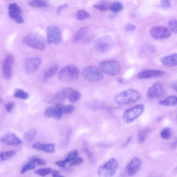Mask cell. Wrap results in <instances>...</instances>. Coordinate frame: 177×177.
Instances as JSON below:
<instances>
[{"label":"cell","instance_id":"obj_13","mask_svg":"<svg viewBox=\"0 0 177 177\" xmlns=\"http://www.w3.org/2000/svg\"><path fill=\"white\" fill-rule=\"evenodd\" d=\"M142 165V161L137 157H133L127 164L126 167V172L128 175L132 176L136 175L140 169Z\"/></svg>","mask_w":177,"mask_h":177},{"label":"cell","instance_id":"obj_43","mask_svg":"<svg viewBox=\"0 0 177 177\" xmlns=\"http://www.w3.org/2000/svg\"><path fill=\"white\" fill-rule=\"evenodd\" d=\"M161 7L165 9L169 8L171 6V0H160Z\"/></svg>","mask_w":177,"mask_h":177},{"label":"cell","instance_id":"obj_51","mask_svg":"<svg viewBox=\"0 0 177 177\" xmlns=\"http://www.w3.org/2000/svg\"><path fill=\"white\" fill-rule=\"evenodd\" d=\"M132 139V137H129L128 139H127V141H126V142L125 143H124L123 145V147H126V146L128 145V144L129 143V142H130V141H131V140Z\"/></svg>","mask_w":177,"mask_h":177},{"label":"cell","instance_id":"obj_29","mask_svg":"<svg viewBox=\"0 0 177 177\" xmlns=\"http://www.w3.org/2000/svg\"><path fill=\"white\" fill-rule=\"evenodd\" d=\"M59 108L62 114L72 113L75 110V107L73 105H63L61 104L57 105Z\"/></svg>","mask_w":177,"mask_h":177},{"label":"cell","instance_id":"obj_16","mask_svg":"<svg viewBox=\"0 0 177 177\" xmlns=\"http://www.w3.org/2000/svg\"><path fill=\"white\" fill-rule=\"evenodd\" d=\"M2 143L10 146L20 145L22 141L14 133H9L3 136L0 139Z\"/></svg>","mask_w":177,"mask_h":177},{"label":"cell","instance_id":"obj_48","mask_svg":"<svg viewBox=\"0 0 177 177\" xmlns=\"http://www.w3.org/2000/svg\"><path fill=\"white\" fill-rule=\"evenodd\" d=\"M67 163V161L64 159L63 160L57 161L55 163L56 165L62 168L65 167Z\"/></svg>","mask_w":177,"mask_h":177},{"label":"cell","instance_id":"obj_38","mask_svg":"<svg viewBox=\"0 0 177 177\" xmlns=\"http://www.w3.org/2000/svg\"><path fill=\"white\" fill-rule=\"evenodd\" d=\"M51 169L50 168H46L37 170L35 171V173L40 176L45 177L51 173Z\"/></svg>","mask_w":177,"mask_h":177},{"label":"cell","instance_id":"obj_23","mask_svg":"<svg viewBox=\"0 0 177 177\" xmlns=\"http://www.w3.org/2000/svg\"><path fill=\"white\" fill-rule=\"evenodd\" d=\"M59 67L57 65L52 66L46 70L43 76V80L44 82H47L49 79L55 76L58 72Z\"/></svg>","mask_w":177,"mask_h":177},{"label":"cell","instance_id":"obj_7","mask_svg":"<svg viewBox=\"0 0 177 177\" xmlns=\"http://www.w3.org/2000/svg\"><path fill=\"white\" fill-rule=\"evenodd\" d=\"M99 66L102 72L109 76H116L121 70L120 63L116 61H102L99 63Z\"/></svg>","mask_w":177,"mask_h":177},{"label":"cell","instance_id":"obj_3","mask_svg":"<svg viewBox=\"0 0 177 177\" xmlns=\"http://www.w3.org/2000/svg\"><path fill=\"white\" fill-rule=\"evenodd\" d=\"M79 70L78 68L72 65L64 67L59 72L58 78L63 82H70L78 78Z\"/></svg>","mask_w":177,"mask_h":177},{"label":"cell","instance_id":"obj_24","mask_svg":"<svg viewBox=\"0 0 177 177\" xmlns=\"http://www.w3.org/2000/svg\"><path fill=\"white\" fill-rule=\"evenodd\" d=\"M159 104L162 106H171L176 105L177 104V97L176 96L170 95L164 100L160 101Z\"/></svg>","mask_w":177,"mask_h":177},{"label":"cell","instance_id":"obj_18","mask_svg":"<svg viewBox=\"0 0 177 177\" xmlns=\"http://www.w3.org/2000/svg\"><path fill=\"white\" fill-rule=\"evenodd\" d=\"M62 113L59 108L57 105L56 106L48 108L45 111L44 115L46 117L52 118L57 120H60L62 117Z\"/></svg>","mask_w":177,"mask_h":177},{"label":"cell","instance_id":"obj_49","mask_svg":"<svg viewBox=\"0 0 177 177\" xmlns=\"http://www.w3.org/2000/svg\"><path fill=\"white\" fill-rule=\"evenodd\" d=\"M68 5L67 4H64L61 5L59 7L58 9L57 12L58 15H60L63 9L68 7Z\"/></svg>","mask_w":177,"mask_h":177},{"label":"cell","instance_id":"obj_8","mask_svg":"<svg viewBox=\"0 0 177 177\" xmlns=\"http://www.w3.org/2000/svg\"><path fill=\"white\" fill-rule=\"evenodd\" d=\"M113 45V40L109 36H105L98 39L95 44L96 51L100 54H105L110 50Z\"/></svg>","mask_w":177,"mask_h":177},{"label":"cell","instance_id":"obj_44","mask_svg":"<svg viewBox=\"0 0 177 177\" xmlns=\"http://www.w3.org/2000/svg\"><path fill=\"white\" fill-rule=\"evenodd\" d=\"M31 161L36 163L40 165H46V162L45 160L39 158H34L31 160Z\"/></svg>","mask_w":177,"mask_h":177},{"label":"cell","instance_id":"obj_37","mask_svg":"<svg viewBox=\"0 0 177 177\" xmlns=\"http://www.w3.org/2000/svg\"><path fill=\"white\" fill-rule=\"evenodd\" d=\"M78 151L76 150H74L70 152L64 160L67 161V163L71 162V161L75 159L76 158L78 157Z\"/></svg>","mask_w":177,"mask_h":177},{"label":"cell","instance_id":"obj_33","mask_svg":"<svg viewBox=\"0 0 177 177\" xmlns=\"http://www.w3.org/2000/svg\"><path fill=\"white\" fill-rule=\"evenodd\" d=\"M14 96L15 98L24 100L27 99L29 97L28 94L20 89H16L15 90Z\"/></svg>","mask_w":177,"mask_h":177},{"label":"cell","instance_id":"obj_42","mask_svg":"<svg viewBox=\"0 0 177 177\" xmlns=\"http://www.w3.org/2000/svg\"><path fill=\"white\" fill-rule=\"evenodd\" d=\"M8 9L9 11L16 12L20 14L22 13V12H21L20 8L15 3L10 4L9 5Z\"/></svg>","mask_w":177,"mask_h":177},{"label":"cell","instance_id":"obj_26","mask_svg":"<svg viewBox=\"0 0 177 177\" xmlns=\"http://www.w3.org/2000/svg\"><path fill=\"white\" fill-rule=\"evenodd\" d=\"M30 7L35 8H46L49 5L44 0H32L29 2Z\"/></svg>","mask_w":177,"mask_h":177},{"label":"cell","instance_id":"obj_39","mask_svg":"<svg viewBox=\"0 0 177 177\" xmlns=\"http://www.w3.org/2000/svg\"><path fill=\"white\" fill-rule=\"evenodd\" d=\"M168 26L170 30L174 33L177 32V21L174 20L170 21L168 22Z\"/></svg>","mask_w":177,"mask_h":177},{"label":"cell","instance_id":"obj_35","mask_svg":"<svg viewBox=\"0 0 177 177\" xmlns=\"http://www.w3.org/2000/svg\"><path fill=\"white\" fill-rule=\"evenodd\" d=\"M172 135V130L169 127H165L161 133V138L165 139H168Z\"/></svg>","mask_w":177,"mask_h":177},{"label":"cell","instance_id":"obj_46","mask_svg":"<svg viewBox=\"0 0 177 177\" xmlns=\"http://www.w3.org/2000/svg\"><path fill=\"white\" fill-rule=\"evenodd\" d=\"M136 28V26L130 23H127L125 27V30L127 32L135 30Z\"/></svg>","mask_w":177,"mask_h":177},{"label":"cell","instance_id":"obj_34","mask_svg":"<svg viewBox=\"0 0 177 177\" xmlns=\"http://www.w3.org/2000/svg\"><path fill=\"white\" fill-rule=\"evenodd\" d=\"M37 131L34 129H32L28 130L25 133L24 138L26 141L30 142L32 141L37 134Z\"/></svg>","mask_w":177,"mask_h":177},{"label":"cell","instance_id":"obj_50","mask_svg":"<svg viewBox=\"0 0 177 177\" xmlns=\"http://www.w3.org/2000/svg\"><path fill=\"white\" fill-rule=\"evenodd\" d=\"M51 175L53 177H63V176L61 175V174L58 171L56 170H51Z\"/></svg>","mask_w":177,"mask_h":177},{"label":"cell","instance_id":"obj_53","mask_svg":"<svg viewBox=\"0 0 177 177\" xmlns=\"http://www.w3.org/2000/svg\"><path fill=\"white\" fill-rule=\"evenodd\" d=\"M172 87L174 91H177V83L176 82L173 83L172 84Z\"/></svg>","mask_w":177,"mask_h":177},{"label":"cell","instance_id":"obj_41","mask_svg":"<svg viewBox=\"0 0 177 177\" xmlns=\"http://www.w3.org/2000/svg\"><path fill=\"white\" fill-rule=\"evenodd\" d=\"M83 160L82 157H78L76 158L71 161L69 164V166L70 167L77 166L80 165L83 162Z\"/></svg>","mask_w":177,"mask_h":177},{"label":"cell","instance_id":"obj_12","mask_svg":"<svg viewBox=\"0 0 177 177\" xmlns=\"http://www.w3.org/2000/svg\"><path fill=\"white\" fill-rule=\"evenodd\" d=\"M14 58L12 54H9L6 57L2 64V73L5 78H11L12 74V68L14 63Z\"/></svg>","mask_w":177,"mask_h":177},{"label":"cell","instance_id":"obj_6","mask_svg":"<svg viewBox=\"0 0 177 177\" xmlns=\"http://www.w3.org/2000/svg\"><path fill=\"white\" fill-rule=\"evenodd\" d=\"M82 74L84 78L89 82H100L104 79L101 71L96 67L89 66L84 68Z\"/></svg>","mask_w":177,"mask_h":177},{"label":"cell","instance_id":"obj_45","mask_svg":"<svg viewBox=\"0 0 177 177\" xmlns=\"http://www.w3.org/2000/svg\"><path fill=\"white\" fill-rule=\"evenodd\" d=\"M72 134V130L69 129L66 132V137L63 139V141H62V144H67L68 142L69 141L70 139V137Z\"/></svg>","mask_w":177,"mask_h":177},{"label":"cell","instance_id":"obj_36","mask_svg":"<svg viewBox=\"0 0 177 177\" xmlns=\"http://www.w3.org/2000/svg\"><path fill=\"white\" fill-rule=\"evenodd\" d=\"M35 168V163L31 161L24 165L21 168L20 173L23 174L26 172L27 171L34 170Z\"/></svg>","mask_w":177,"mask_h":177},{"label":"cell","instance_id":"obj_19","mask_svg":"<svg viewBox=\"0 0 177 177\" xmlns=\"http://www.w3.org/2000/svg\"><path fill=\"white\" fill-rule=\"evenodd\" d=\"M67 98L69 101L74 103L78 101L82 97L81 94L78 91H75L72 88H68L63 90Z\"/></svg>","mask_w":177,"mask_h":177},{"label":"cell","instance_id":"obj_14","mask_svg":"<svg viewBox=\"0 0 177 177\" xmlns=\"http://www.w3.org/2000/svg\"><path fill=\"white\" fill-rule=\"evenodd\" d=\"M42 63L41 59L39 57L30 58L26 60L25 66V71L27 74H30L38 69Z\"/></svg>","mask_w":177,"mask_h":177},{"label":"cell","instance_id":"obj_32","mask_svg":"<svg viewBox=\"0 0 177 177\" xmlns=\"http://www.w3.org/2000/svg\"><path fill=\"white\" fill-rule=\"evenodd\" d=\"M110 5L108 2L104 1H100L95 4L94 5V7L99 10L105 11L109 9Z\"/></svg>","mask_w":177,"mask_h":177},{"label":"cell","instance_id":"obj_9","mask_svg":"<svg viewBox=\"0 0 177 177\" xmlns=\"http://www.w3.org/2000/svg\"><path fill=\"white\" fill-rule=\"evenodd\" d=\"M61 39L60 30L58 26H51L47 27L46 40L49 44H58L60 42Z\"/></svg>","mask_w":177,"mask_h":177},{"label":"cell","instance_id":"obj_4","mask_svg":"<svg viewBox=\"0 0 177 177\" xmlns=\"http://www.w3.org/2000/svg\"><path fill=\"white\" fill-rule=\"evenodd\" d=\"M23 41L27 45L38 50L43 51L46 48L44 37L38 33L30 34L25 37Z\"/></svg>","mask_w":177,"mask_h":177},{"label":"cell","instance_id":"obj_47","mask_svg":"<svg viewBox=\"0 0 177 177\" xmlns=\"http://www.w3.org/2000/svg\"><path fill=\"white\" fill-rule=\"evenodd\" d=\"M14 103L10 102L5 105V109L8 112H10L14 107Z\"/></svg>","mask_w":177,"mask_h":177},{"label":"cell","instance_id":"obj_25","mask_svg":"<svg viewBox=\"0 0 177 177\" xmlns=\"http://www.w3.org/2000/svg\"><path fill=\"white\" fill-rule=\"evenodd\" d=\"M8 14L11 19L15 21L17 23L21 24L24 22V20L21 16V14L18 12L9 11Z\"/></svg>","mask_w":177,"mask_h":177},{"label":"cell","instance_id":"obj_17","mask_svg":"<svg viewBox=\"0 0 177 177\" xmlns=\"http://www.w3.org/2000/svg\"><path fill=\"white\" fill-rule=\"evenodd\" d=\"M55 147V145L54 143L45 144L42 142L35 143L32 146V148L35 150L51 154L54 153Z\"/></svg>","mask_w":177,"mask_h":177},{"label":"cell","instance_id":"obj_30","mask_svg":"<svg viewBox=\"0 0 177 177\" xmlns=\"http://www.w3.org/2000/svg\"><path fill=\"white\" fill-rule=\"evenodd\" d=\"M150 132L151 130L149 128L141 130L139 132L138 134V142L139 143H142L145 141Z\"/></svg>","mask_w":177,"mask_h":177},{"label":"cell","instance_id":"obj_2","mask_svg":"<svg viewBox=\"0 0 177 177\" xmlns=\"http://www.w3.org/2000/svg\"><path fill=\"white\" fill-rule=\"evenodd\" d=\"M119 167V163L114 158H111L99 168L98 174L101 177H110L113 176L116 172Z\"/></svg>","mask_w":177,"mask_h":177},{"label":"cell","instance_id":"obj_31","mask_svg":"<svg viewBox=\"0 0 177 177\" xmlns=\"http://www.w3.org/2000/svg\"><path fill=\"white\" fill-rule=\"evenodd\" d=\"M123 6L122 3L119 2H115L110 5L109 9L114 13H119L123 10Z\"/></svg>","mask_w":177,"mask_h":177},{"label":"cell","instance_id":"obj_5","mask_svg":"<svg viewBox=\"0 0 177 177\" xmlns=\"http://www.w3.org/2000/svg\"><path fill=\"white\" fill-rule=\"evenodd\" d=\"M145 108V105L139 104L126 110L122 117L123 122L126 124L132 123L144 112Z\"/></svg>","mask_w":177,"mask_h":177},{"label":"cell","instance_id":"obj_1","mask_svg":"<svg viewBox=\"0 0 177 177\" xmlns=\"http://www.w3.org/2000/svg\"><path fill=\"white\" fill-rule=\"evenodd\" d=\"M141 97V93L138 90L130 89L118 94L115 98V102L117 105H123L137 102Z\"/></svg>","mask_w":177,"mask_h":177},{"label":"cell","instance_id":"obj_10","mask_svg":"<svg viewBox=\"0 0 177 177\" xmlns=\"http://www.w3.org/2000/svg\"><path fill=\"white\" fill-rule=\"evenodd\" d=\"M151 35L156 39H168L172 36L170 31L167 27L162 26H154L150 30Z\"/></svg>","mask_w":177,"mask_h":177},{"label":"cell","instance_id":"obj_15","mask_svg":"<svg viewBox=\"0 0 177 177\" xmlns=\"http://www.w3.org/2000/svg\"><path fill=\"white\" fill-rule=\"evenodd\" d=\"M164 74V72L162 70L146 69L139 71L138 73L137 76L140 79H147L161 76Z\"/></svg>","mask_w":177,"mask_h":177},{"label":"cell","instance_id":"obj_52","mask_svg":"<svg viewBox=\"0 0 177 177\" xmlns=\"http://www.w3.org/2000/svg\"><path fill=\"white\" fill-rule=\"evenodd\" d=\"M177 147V141H176L175 142H173V143L171 145L170 147L171 149L172 150H175L176 148Z\"/></svg>","mask_w":177,"mask_h":177},{"label":"cell","instance_id":"obj_22","mask_svg":"<svg viewBox=\"0 0 177 177\" xmlns=\"http://www.w3.org/2000/svg\"><path fill=\"white\" fill-rule=\"evenodd\" d=\"M89 30V27L86 26L82 27L79 29L73 37V42L77 43L83 39L87 34Z\"/></svg>","mask_w":177,"mask_h":177},{"label":"cell","instance_id":"obj_40","mask_svg":"<svg viewBox=\"0 0 177 177\" xmlns=\"http://www.w3.org/2000/svg\"><path fill=\"white\" fill-rule=\"evenodd\" d=\"M77 19L82 20L87 19L90 17V14L84 11H79L77 14Z\"/></svg>","mask_w":177,"mask_h":177},{"label":"cell","instance_id":"obj_54","mask_svg":"<svg viewBox=\"0 0 177 177\" xmlns=\"http://www.w3.org/2000/svg\"><path fill=\"white\" fill-rule=\"evenodd\" d=\"M150 47H149V50L151 52H155L156 51V49L155 48L154 46L152 45H151Z\"/></svg>","mask_w":177,"mask_h":177},{"label":"cell","instance_id":"obj_28","mask_svg":"<svg viewBox=\"0 0 177 177\" xmlns=\"http://www.w3.org/2000/svg\"><path fill=\"white\" fill-rule=\"evenodd\" d=\"M16 153V151L14 150L0 152V162L7 160L13 156Z\"/></svg>","mask_w":177,"mask_h":177},{"label":"cell","instance_id":"obj_27","mask_svg":"<svg viewBox=\"0 0 177 177\" xmlns=\"http://www.w3.org/2000/svg\"><path fill=\"white\" fill-rule=\"evenodd\" d=\"M83 150L85 151L90 163L94 164L95 161V157L91 151H90L88 144L86 142H83Z\"/></svg>","mask_w":177,"mask_h":177},{"label":"cell","instance_id":"obj_21","mask_svg":"<svg viewBox=\"0 0 177 177\" xmlns=\"http://www.w3.org/2000/svg\"><path fill=\"white\" fill-rule=\"evenodd\" d=\"M67 98L64 92L62 91L53 96L49 99L48 102L50 103L54 104L56 105L61 104Z\"/></svg>","mask_w":177,"mask_h":177},{"label":"cell","instance_id":"obj_20","mask_svg":"<svg viewBox=\"0 0 177 177\" xmlns=\"http://www.w3.org/2000/svg\"><path fill=\"white\" fill-rule=\"evenodd\" d=\"M161 63L166 67H175L177 65V54H174L166 56L161 59Z\"/></svg>","mask_w":177,"mask_h":177},{"label":"cell","instance_id":"obj_11","mask_svg":"<svg viewBox=\"0 0 177 177\" xmlns=\"http://www.w3.org/2000/svg\"><path fill=\"white\" fill-rule=\"evenodd\" d=\"M164 94V89L162 83L159 82H155L148 89L147 92L148 98L151 99L159 98Z\"/></svg>","mask_w":177,"mask_h":177},{"label":"cell","instance_id":"obj_55","mask_svg":"<svg viewBox=\"0 0 177 177\" xmlns=\"http://www.w3.org/2000/svg\"><path fill=\"white\" fill-rule=\"evenodd\" d=\"M61 170L64 172L70 171L71 170V169L69 168H66L65 167L62 168Z\"/></svg>","mask_w":177,"mask_h":177}]
</instances>
